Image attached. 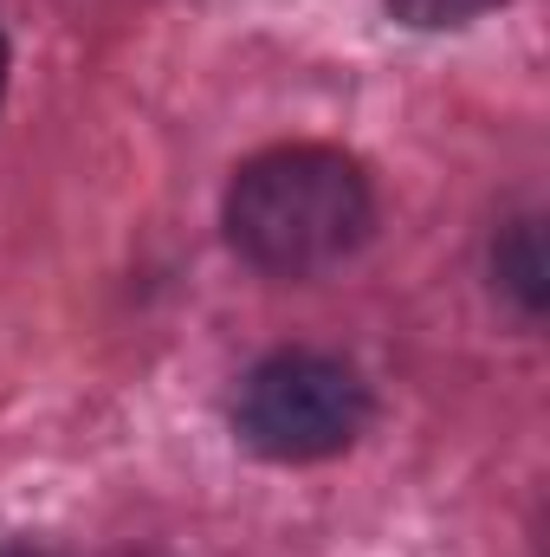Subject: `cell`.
Returning <instances> with one entry per match:
<instances>
[{
	"mask_svg": "<svg viewBox=\"0 0 550 557\" xmlns=\"http://www.w3.org/2000/svg\"><path fill=\"white\" fill-rule=\"evenodd\" d=\"M376 227L370 175L324 143H285L253 156L227 188V240L247 267L278 278L350 260Z\"/></svg>",
	"mask_w": 550,
	"mask_h": 557,
	"instance_id": "1",
	"label": "cell"
},
{
	"mask_svg": "<svg viewBox=\"0 0 550 557\" xmlns=\"http://www.w3.org/2000/svg\"><path fill=\"white\" fill-rule=\"evenodd\" d=\"M370 421V389L343 357L324 350H278L247 370L234 428L266 460H330Z\"/></svg>",
	"mask_w": 550,
	"mask_h": 557,
	"instance_id": "2",
	"label": "cell"
},
{
	"mask_svg": "<svg viewBox=\"0 0 550 557\" xmlns=\"http://www.w3.org/2000/svg\"><path fill=\"white\" fill-rule=\"evenodd\" d=\"M492 273H499V285L538 318L550 298L545 285V234H538V221H512L505 234H499V247H492Z\"/></svg>",
	"mask_w": 550,
	"mask_h": 557,
	"instance_id": "3",
	"label": "cell"
},
{
	"mask_svg": "<svg viewBox=\"0 0 550 557\" xmlns=\"http://www.w3.org/2000/svg\"><path fill=\"white\" fill-rule=\"evenodd\" d=\"M499 0H389V13L409 20V26H466V20H479Z\"/></svg>",
	"mask_w": 550,
	"mask_h": 557,
	"instance_id": "4",
	"label": "cell"
},
{
	"mask_svg": "<svg viewBox=\"0 0 550 557\" xmlns=\"http://www.w3.org/2000/svg\"><path fill=\"white\" fill-rule=\"evenodd\" d=\"M0 557H39V552H26V545H0Z\"/></svg>",
	"mask_w": 550,
	"mask_h": 557,
	"instance_id": "5",
	"label": "cell"
},
{
	"mask_svg": "<svg viewBox=\"0 0 550 557\" xmlns=\"http://www.w3.org/2000/svg\"><path fill=\"white\" fill-rule=\"evenodd\" d=\"M0 91H7V39H0Z\"/></svg>",
	"mask_w": 550,
	"mask_h": 557,
	"instance_id": "6",
	"label": "cell"
}]
</instances>
